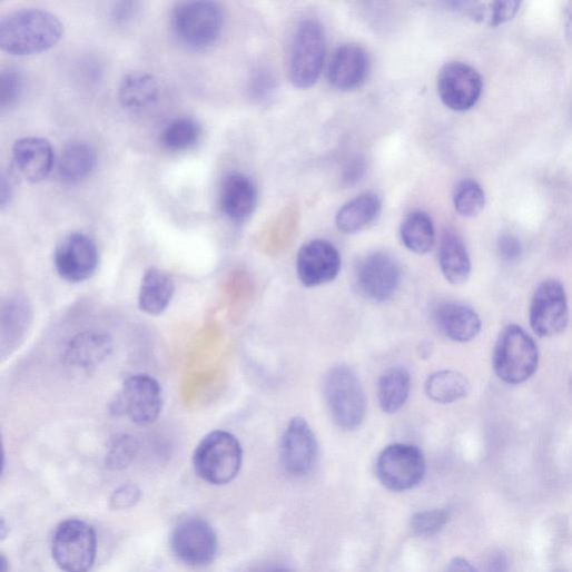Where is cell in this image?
<instances>
[{"mask_svg":"<svg viewBox=\"0 0 572 572\" xmlns=\"http://www.w3.org/2000/svg\"><path fill=\"white\" fill-rule=\"evenodd\" d=\"M318 441L303 417L294 418L286 427L280 442V462L293 476L307 475L318 457Z\"/></svg>","mask_w":572,"mask_h":572,"instance_id":"15","label":"cell"},{"mask_svg":"<svg viewBox=\"0 0 572 572\" xmlns=\"http://www.w3.org/2000/svg\"><path fill=\"white\" fill-rule=\"evenodd\" d=\"M138 452V442L130 435H121L110 444L107 464L115 469L120 470L127 467L136 457Z\"/></svg>","mask_w":572,"mask_h":572,"instance_id":"33","label":"cell"},{"mask_svg":"<svg viewBox=\"0 0 572 572\" xmlns=\"http://www.w3.org/2000/svg\"><path fill=\"white\" fill-rule=\"evenodd\" d=\"M402 270L398 262L389 254L375 252L366 255L356 269L358 292L368 300L385 303L400 288Z\"/></svg>","mask_w":572,"mask_h":572,"instance_id":"10","label":"cell"},{"mask_svg":"<svg viewBox=\"0 0 572 572\" xmlns=\"http://www.w3.org/2000/svg\"><path fill=\"white\" fill-rule=\"evenodd\" d=\"M568 322L569 308L564 286L554 278L543 280L531 300V329L540 338H551L562 334Z\"/></svg>","mask_w":572,"mask_h":572,"instance_id":"9","label":"cell"},{"mask_svg":"<svg viewBox=\"0 0 572 572\" xmlns=\"http://www.w3.org/2000/svg\"><path fill=\"white\" fill-rule=\"evenodd\" d=\"M446 572H477L464 558H454L447 565Z\"/></svg>","mask_w":572,"mask_h":572,"instance_id":"42","label":"cell"},{"mask_svg":"<svg viewBox=\"0 0 572 572\" xmlns=\"http://www.w3.org/2000/svg\"><path fill=\"white\" fill-rule=\"evenodd\" d=\"M59 275L71 283L85 282L99 266V250L91 237L71 233L60 240L55 252Z\"/></svg>","mask_w":572,"mask_h":572,"instance_id":"13","label":"cell"},{"mask_svg":"<svg viewBox=\"0 0 572 572\" xmlns=\"http://www.w3.org/2000/svg\"><path fill=\"white\" fill-rule=\"evenodd\" d=\"M223 26V10L214 2L179 3L171 16V27L176 38L184 46L196 50L216 43Z\"/></svg>","mask_w":572,"mask_h":572,"instance_id":"5","label":"cell"},{"mask_svg":"<svg viewBox=\"0 0 572 572\" xmlns=\"http://www.w3.org/2000/svg\"><path fill=\"white\" fill-rule=\"evenodd\" d=\"M23 89V81L14 70H6L2 72V77H0V107L3 110L11 108L17 103L19 98L21 97Z\"/></svg>","mask_w":572,"mask_h":572,"instance_id":"36","label":"cell"},{"mask_svg":"<svg viewBox=\"0 0 572 572\" xmlns=\"http://www.w3.org/2000/svg\"><path fill=\"white\" fill-rule=\"evenodd\" d=\"M63 36L61 21L40 9H22L0 21V47L12 56L26 57L52 49Z\"/></svg>","mask_w":572,"mask_h":572,"instance_id":"1","label":"cell"},{"mask_svg":"<svg viewBox=\"0 0 572 572\" xmlns=\"http://www.w3.org/2000/svg\"><path fill=\"white\" fill-rule=\"evenodd\" d=\"M175 294V283L166 272L151 267L144 277L139 292V307L150 315L162 314L171 303Z\"/></svg>","mask_w":572,"mask_h":572,"instance_id":"22","label":"cell"},{"mask_svg":"<svg viewBox=\"0 0 572 572\" xmlns=\"http://www.w3.org/2000/svg\"><path fill=\"white\" fill-rule=\"evenodd\" d=\"M17 169L31 183L47 179L55 166V150L45 138L27 137L18 140L13 147Z\"/></svg>","mask_w":572,"mask_h":572,"instance_id":"19","label":"cell"},{"mask_svg":"<svg viewBox=\"0 0 572 572\" xmlns=\"http://www.w3.org/2000/svg\"><path fill=\"white\" fill-rule=\"evenodd\" d=\"M257 197V187L250 177L241 172H231L221 183L219 206L226 217L241 223L254 213Z\"/></svg>","mask_w":572,"mask_h":572,"instance_id":"18","label":"cell"},{"mask_svg":"<svg viewBox=\"0 0 572 572\" xmlns=\"http://www.w3.org/2000/svg\"><path fill=\"white\" fill-rule=\"evenodd\" d=\"M404 245L413 253L424 255L435 243V227L428 214L416 210L406 216L401 226Z\"/></svg>","mask_w":572,"mask_h":572,"instance_id":"29","label":"cell"},{"mask_svg":"<svg viewBox=\"0 0 572 572\" xmlns=\"http://www.w3.org/2000/svg\"><path fill=\"white\" fill-rule=\"evenodd\" d=\"M275 81L269 73L256 71L249 81V95L256 101H265L273 95Z\"/></svg>","mask_w":572,"mask_h":572,"instance_id":"37","label":"cell"},{"mask_svg":"<svg viewBox=\"0 0 572 572\" xmlns=\"http://www.w3.org/2000/svg\"><path fill=\"white\" fill-rule=\"evenodd\" d=\"M2 572H10V563L6 555H2Z\"/></svg>","mask_w":572,"mask_h":572,"instance_id":"46","label":"cell"},{"mask_svg":"<svg viewBox=\"0 0 572 572\" xmlns=\"http://www.w3.org/2000/svg\"><path fill=\"white\" fill-rule=\"evenodd\" d=\"M253 572H290L288 569L279 565H266L254 570Z\"/></svg>","mask_w":572,"mask_h":572,"instance_id":"45","label":"cell"},{"mask_svg":"<svg viewBox=\"0 0 572 572\" xmlns=\"http://www.w3.org/2000/svg\"><path fill=\"white\" fill-rule=\"evenodd\" d=\"M382 200L375 193H365L342 207L336 217L338 229L347 235L371 226L379 216Z\"/></svg>","mask_w":572,"mask_h":572,"instance_id":"23","label":"cell"},{"mask_svg":"<svg viewBox=\"0 0 572 572\" xmlns=\"http://www.w3.org/2000/svg\"><path fill=\"white\" fill-rule=\"evenodd\" d=\"M31 316L27 304L21 299H12L3 309L2 335L3 346H13L23 337L29 327Z\"/></svg>","mask_w":572,"mask_h":572,"instance_id":"31","label":"cell"},{"mask_svg":"<svg viewBox=\"0 0 572 572\" xmlns=\"http://www.w3.org/2000/svg\"><path fill=\"white\" fill-rule=\"evenodd\" d=\"M341 268L342 256L337 247L328 240L314 239L304 245L298 254V276L307 288L333 282Z\"/></svg>","mask_w":572,"mask_h":572,"instance_id":"16","label":"cell"},{"mask_svg":"<svg viewBox=\"0 0 572 572\" xmlns=\"http://www.w3.org/2000/svg\"><path fill=\"white\" fill-rule=\"evenodd\" d=\"M326 36L316 20L302 22L296 31L289 61V78L298 89L314 87L325 66Z\"/></svg>","mask_w":572,"mask_h":572,"instance_id":"6","label":"cell"},{"mask_svg":"<svg viewBox=\"0 0 572 572\" xmlns=\"http://www.w3.org/2000/svg\"><path fill=\"white\" fill-rule=\"evenodd\" d=\"M97 154L87 142L76 141L68 145L59 160L60 177L69 183L87 178L96 168Z\"/></svg>","mask_w":572,"mask_h":572,"instance_id":"26","label":"cell"},{"mask_svg":"<svg viewBox=\"0 0 572 572\" xmlns=\"http://www.w3.org/2000/svg\"><path fill=\"white\" fill-rule=\"evenodd\" d=\"M377 475L391 491L403 492L417 486L426 473L423 452L410 444L387 446L377 460Z\"/></svg>","mask_w":572,"mask_h":572,"instance_id":"8","label":"cell"},{"mask_svg":"<svg viewBox=\"0 0 572 572\" xmlns=\"http://www.w3.org/2000/svg\"><path fill=\"white\" fill-rule=\"evenodd\" d=\"M116 408L139 426L154 424L162 408L159 383L147 375L129 377L122 385Z\"/></svg>","mask_w":572,"mask_h":572,"instance_id":"11","label":"cell"},{"mask_svg":"<svg viewBox=\"0 0 572 572\" xmlns=\"http://www.w3.org/2000/svg\"><path fill=\"white\" fill-rule=\"evenodd\" d=\"M434 322L444 336L456 343L472 342L482 327L477 314L457 303L440 305L434 312Z\"/></svg>","mask_w":572,"mask_h":572,"instance_id":"20","label":"cell"},{"mask_svg":"<svg viewBox=\"0 0 572 572\" xmlns=\"http://www.w3.org/2000/svg\"><path fill=\"white\" fill-rule=\"evenodd\" d=\"M571 392H572V379H571Z\"/></svg>","mask_w":572,"mask_h":572,"instance_id":"47","label":"cell"},{"mask_svg":"<svg viewBox=\"0 0 572 572\" xmlns=\"http://www.w3.org/2000/svg\"><path fill=\"white\" fill-rule=\"evenodd\" d=\"M171 549L183 562L194 566L209 564L217 552V536L204 520L187 519L171 534Z\"/></svg>","mask_w":572,"mask_h":572,"instance_id":"14","label":"cell"},{"mask_svg":"<svg viewBox=\"0 0 572 572\" xmlns=\"http://www.w3.org/2000/svg\"><path fill=\"white\" fill-rule=\"evenodd\" d=\"M52 554L66 572H89L97 556V534L81 520L61 523L53 538Z\"/></svg>","mask_w":572,"mask_h":572,"instance_id":"7","label":"cell"},{"mask_svg":"<svg viewBox=\"0 0 572 572\" xmlns=\"http://www.w3.org/2000/svg\"><path fill=\"white\" fill-rule=\"evenodd\" d=\"M437 90L442 102L448 109L463 112L479 102L483 91V80L471 66L450 62L438 73Z\"/></svg>","mask_w":572,"mask_h":572,"instance_id":"12","label":"cell"},{"mask_svg":"<svg viewBox=\"0 0 572 572\" xmlns=\"http://www.w3.org/2000/svg\"><path fill=\"white\" fill-rule=\"evenodd\" d=\"M111 338L101 333H85L71 341L67 351L70 365L89 371L103 363L112 353Z\"/></svg>","mask_w":572,"mask_h":572,"instance_id":"21","label":"cell"},{"mask_svg":"<svg viewBox=\"0 0 572 572\" xmlns=\"http://www.w3.org/2000/svg\"><path fill=\"white\" fill-rule=\"evenodd\" d=\"M471 386L467 378L455 371H442L430 376L425 392L430 400L440 404H453L465 398Z\"/></svg>","mask_w":572,"mask_h":572,"instance_id":"28","label":"cell"},{"mask_svg":"<svg viewBox=\"0 0 572 572\" xmlns=\"http://www.w3.org/2000/svg\"><path fill=\"white\" fill-rule=\"evenodd\" d=\"M200 134L201 129L196 120L181 117L167 125L161 134V142L170 151H185L197 144Z\"/></svg>","mask_w":572,"mask_h":572,"instance_id":"30","label":"cell"},{"mask_svg":"<svg viewBox=\"0 0 572 572\" xmlns=\"http://www.w3.org/2000/svg\"><path fill=\"white\" fill-rule=\"evenodd\" d=\"M448 519V511L443 509L421 511L413 516L412 526L416 533L432 536L445 526Z\"/></svg>","mask_w":572,"mask_h":572,"instance_id":"34","label":"cell"},{"mask_svg":"<svg viewBox=\"0 0 572 572\" xmlns=\"http://www.w3.org/2000/svg\"><path fill=\"white\" fill-rule=\"evenodd\" d=\"M492 364L499 379L509 385H520L535 374L539 349L524 329L509 325L496 341Z\"/></svg>","mask_w":572,"mask_h":572,"instance_id":"2","label":"cell"},{"mask_svg":"<svg viewBox=\"0 0 572 572\" xmlns=\"http://www.w3.org/2000/svg\"><path fill=\"white\" fill-rule=\"evenodd\" d=\"M507 561L502 553H496L489 563L487 572H506Z\"/></svg>","mask_w":572,"mask_h":572,"instance_id":"43","label":"cell"},{"mask_svg":"<svg viewBox=\"0 0 572 572\" xmlns=\"http://www.w3.org/2000/svg\"><path fill=\"white\" fill-rule=\"evenodd\" d=\"M365 169V161L363 159H354L345 170V180L355 184L364 176Z\"/></svg>","mask_w":572,"mask_h":572,"instance_id":"40","label":"cell"},{"mask_svg":"<svg viewBox=\"0 0 572 572\" xmlns=\"http://www.w3.org/2000/svg\"><path fill=\"white\" fill-rule=\"evenodd\" d=\"M158 80L146 72L127 75L119 87V100L129 111L139 112L152 106L159 97Z\"/></svg>","mask_w":572,"mask_h":572,"instance_id":"24","label":"cell"},{"mask_svg":"<svg viewBox=\"0 0 572 572\" xmlns=\"http://www.w3.org/2000/svg\"><path fill=\"white\" fill-rule=\"evenodd\" d=\"M521 3L519 2H494L487 7L472 10L473 17L487 20L490 26L497 27L511 21L519 12Z\"/></svg>","mask_w":572,"mask_h":572,"instance_id":"35","label":"cell"},{"mask_svg":"<svg viewBox=\"0 0 572 572\" xmlns=\"http://www.w3.org/2000/svg\"><path fill=\"white\" fill-rule=\"evenodd\" d=\"M558 572H564V571H558Z\"/></svg>","mask_w":572,"mask_h":572,"instance_id":"48","label":"cell"},{"mask_svg":"<svg viewBox=\"0 0 572 572\" xmlns=\"http://www.w3.org/2000/svg\"><path fill=\"white\" fill-rule=\"evenodd\" d=\"M411 392V375L401 367L387 371L378 382V403L386 414H395L406 404Z\"/></svg>","mask_w":572,"mask_h":572,"instance_id":"27","label":"cell"},{"mask_svg":"<svg viewBox=\"0 0 572 572\" xmlns=\"http://www.w3.org/2000/svg\"><path fill=\"white\" fill-rule=\"evenodd\" d=\"M193 463L200 479L214 485H224L238 475L243 448L233 434L214 431L196 447Z\"/></svg>","mask_w":572,"mask_h":572,"instance_id":"4","label":"cell"},{"mask_svg":"<svg viewBox=\"0 0 572 572\" xmlns=\"http://www.w3.org/2000/svg\"><path fill=\"white\" fill-rule=\"evenodd\" d=\"M134 4H120L116 10V18L117 20H126L127 18H129L132 13V7Z\"/></svg>","mask_w":572,"mask_h":572,"instance_id":"44","label":"cell"},{"mask_svg":"<svg viewBox=\"0 0 572 572\" xmlns=\"http://www.w3.org/2000/svg\"><path fill=\"white\" fill-rule=\"evenodd\" d=\"M2 191H0V204H2V207H6L13 196V183L11 179V176L7 175V172H3L2 175Z\"/></svg>","mask_w":572,"mask_h":572,"instance_id":"41","label":"cell"},{"mask_svg":"<svg viewBox=\"0 0 572 572\" xmlns=\"http://www.w3.org/2000/svg\"><path fill=\"white\" fill-rule=\"evenodd\" d=\"M453 201L461 216L475 217L485 206V193L475 180L464 179L455 187Z\"/></svg>","mask_w":572,"mask_h":572,"instance_id":"32","label":"cell"},{"mask_svg":"<svg viewBox=\"0 0 572 572\" xmlns=\"http://www.w3.org/2000/svg\"><path fill=\"white\" fill-rule=\"evenodd\" d=\"M440 266L445 278L454 285L465 283L471 275V259L463 240L453 231H447L441 241Z\"/></svg>","mask_w":572,"mask_h":572,"instance_id":"25","label":"cell"},{"mask_svg":"<svg viewBox=\"0 0 572 572\" xmlns=\"http://www.w3.org/2000/svg\"><path fill=\"white\" fill-rule=\"evenodd\" d=\"M497 248L500 256L507 262L516 260L522 254L521 241L512 235L502 236Z\"/></svg>","mask_w":572,"mask_h":572,"instance_id":"39","label":"cell"},{"mask_svg":"<svg viewBox=\"0 0 572 572\" xmlns=\"http://www.w3.org/2000/svg\"><path fill=\"white\" fill-rule=\"evenodd\" d=\"M141 497L138 486L127 484L119 487L111 497V506L115 510H128L135 506Z\"/></svg>","mask_w":572,"mask_h":572,"instance_id":"38","label":"cell"},{"mask_svg":"<svg viewBox=\"0 0 572 572\" xmlns=\"http://www.w3.org/2000/svg\"><path fill=\"white\" fill-rule=\"evenodd\" d=\"M325 398L335 424L344 431H355L367 414V400L356 373L348 366L333 368L325 381Z\"/></svg>","mask_w":572,"mask_h":572,"instance_id":"3","label":"cell"},{"mask_svg":"<svg viewBox=\"0 0 572 572\" xmlns=\"http://www.w3.org/2000/svg\"><path fill=\"white\" fill-rule=\"evenodd\" d=\"M371 70L368 53L359 46L345 45L333 55L328 65V80L341 91H353L366 81Z\"/></svg>","mask_w":572,"mask_h":572,"instance_id":"17","label":"cell"}]
</instances>
